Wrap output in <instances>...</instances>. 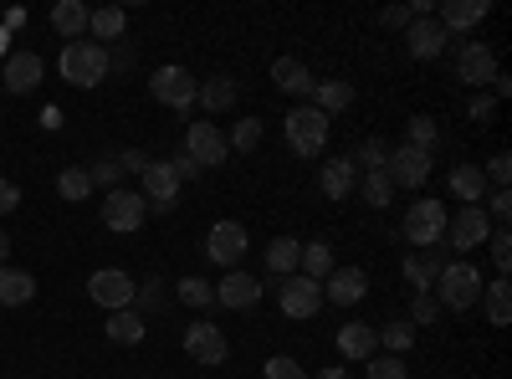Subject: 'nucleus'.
<instances>
[{
	"label": "nucleus",
	"instance_id": "obj_32",
	"mask_svg": "<svg viewBox=\"0 0 512 379\" xmlns=\"http://www.w3.org/2000/svg\"><path fill=\"white\" fill-rule=\"evenodd\" d=\"M482 298H487V323L492 328H507V318H512V282L507 277L482 282Z\"/></svg>",
	"mask_w": 512,
	"mask_h": 379
},
{
	"label": "nucleus",
	"instance_id": "obj_55",
	"mask_svg": "<svg viewBox=\"0 0 512 379\" xmlns=\"http://www.w3.org/2000/svg\"><path fill=\"white\" fill-rule=\"evenodd\" d=\"M308 379H349V369H344V364H328V369H318V374H308Z\"/></svg>",
	"mask_w": 512,
	"mask_h": 379
},
{
	"label": "nucleus",
	"instance_id": "obj_30",
	"mask_svg": "<svg viewBox=\"0 0 512 379\" xmlns=\"http://www.w3.org/2000/svg\"><path fill=\"white\" fill-rule=\"evenodd\" d=\"M52 26H57L62 41H82V31H88V6H82V0H57Z\"/></svg>",
	"mask_w": 512,
	"mask_h": 379
},
{
	"label": "nucleus",
	"instance_id": "obj_57",
	"mask_svg": "<svg viewBox=\"0 0 512 379\" xmlns=\"http://www.w3.org/2000/svg\"><path fill=\"white\" fill-rule=\"evenodd\" d=\"M6 41H11V36H6V26H0V57H11V47H6Z\"/></svg>",
	"mask_w": 512,
	"mask_h": 379
},
{
	"label": "nucleus",
	"instance_id": "obj_44",
	"mask_svg": "<svg viewBox=\"0 0 512 379\" xmlns=\"http://www.w3.org/2000/svg\"><path fill=\"white\" fill-rule=\"evenodd\" d=\"M262 379H308V369L297 364L292 354H272V359L262 364Z\"/></svg>",
	"mask_w": 512,
	"mask_h": 379
},
{
	"label": "nucleus",
	"instance_id": "obj_28",
	"mask_svg": "<svg viewBox=\"0 0 512 379\" xmlns=\"http://www.w3.org/2000/svg\"><path fill=\"white\" fill-rule=\"evenodd\" d=\"M349 103H354V82H338V77H328V82H313V108H318L323 118L344 113Z\"/></svg>",
	"mask_w": 512,
	"mask_h": 379
},
{
	"label": "nucleus",
	"instance_id": "obj_40",
	"mask_svg": "<svg viewBox=\"0 0 512 379\" xmlns=\"http://www.w3.org/2000/svg\"><path fill=\"white\" fill-rule=\"evenodd\" d=\"M349 164H354V170H364V175H374V170L390 164V144H384V139H364L359 154H349Z\"/></svg>",
	"mask_w": 512,
	"mask_h": 379
},
{
	"label": "nucleus",
	"instance_id": "obj_23",
	"mask_svg": "<svg viewBox=\"0 0 512 379\" xmlns=\"http://www.w3.org/2000/svg\"><path fill=\"white\" fill-rule=\"evenodd\" d=\"M338 354L344 359H374L379 354V339H374V323H359V318H349V323H338Z\"/></svg>",
	"mask_w": 512,
	"mask_h": 379
},
{
	"label": "nucleus",
	"instance_id": "obj_22",
	"mask_svg": "<svg viewBox=\"0 0 512 379\" xmlns=\"http://www.w3.org/2000/svg\"><path fill=\"white\" fill-rule=\"evenodd\" d=\"M487 11H492L487 0H441V16H436V21H441V31H446V36H456V31L482 26V21H487Z\"/></svg>",
	"mask_w": 512,
	"mask_h": 379
},
{
	"label": "nucleus",
	"instance_id": "obj_1",
	"mask_svg": "<svg viewBox=\"0 0 512 379\" xmlns=\"http://www.w3.org/2000/svg\"><path fill=\"white\" fill-rule=\"evenodd\" d=\"M57 67H62V77L72 82V88H98V82L108 77V67H113V52L98 47V41H67Z\"/></svg>",
	"mask_w": 512,
	"mask_h": 379
},
{
	"label": "nucleus",
	"instance_id": "obj_50",
	"mask_svg": "<svg viewBox=\"0 0 512 379\" xmlns=\"http://www.w3.org/2000/svg\"><path fill=\"white\" fill-rule=\"evenodd\" d=\"M113 159H118V170H123V175H128V170H134V175L149 170V159H144L139 149H123V154H113Z\"/></svg>",
	"mask_w": 512,
	"mask_h": 379
},
{
	"label": "nucleus",
	"instance_id": "obj_16",
	"mask_svg": "<svg viewBox=\"0 0 512 379\" xmlns=\"http://www.w3.org/2000/svg\"><path fill=\"white\" fill-rule=\"evenodd\" d=\"M456 77L466 82V88H487V82L497 77V52L487 47V41H466V47L456 52Z\"/></svg>",
	"mask_w": 512,
	"mask_h": 379
},
{
	"label": "nucleus",
	"instance_id": "obj_43",
	"mask_svg": "<svg viewBox=\"0 0 512 379\" xmlns=\"http://www.w3.org/2000/svg\"><path fill=\"white\" fill-rule=\"evenodd\" d=\"M364 374H369V379H410L405 359H395V354H374V359H364Z\"/></svg>",
	"mask_w": 512,
	"mask_h": 379
},
{
	"label": "nucleus",
	"instance_id": "obj_10",
	"mask_svg": "<svg viewBox=\"0 0 512 379\" xmlns=\"http://www.w3.org/2000/svg\"><path fill=\"white\" fill-rule=\"evenodd\" d=\"M205 251H210V262H221L226 272H236L246 262V251H251V236L241 221H216L205 236Z\"/></svg>",
	"mask_w": 512,
	"mask_h": 379
},
{
	"label": "nucleus",
	"instance_id": "obj_14",
	"mask_svg": "<svg viewBox=\"0 0 512 379\" xmlns=\"http://www.w3.org/2000/svg\"><path fill=\"white\" fill-rule=\"evenodd\" d=\"M369 298V277L364 267H333L323 277V303H338V308H359Z\"/></svg>",
	"mask_w": 512,
	"mask_h": 379
},
{
	"label": "nucleus",
	"instance_id": "obj_38",
	"mask_svg": "<svg viewBox=\"0 0 512 379\" xmlns=\"http://www.w3.org/2000/svg\"><path fill=\"white\" fill-rule=\"evenodd\" d=\"M262 118H236V129L226 134V144L236 149V154H256V149H262Z\"/></svg>",
	"mask_w": 512,
	"mask_h": 379
},
{
	"label": "nucleus",
	"instance_id": "obj_7",
	"mask_svg": "<svg viewBox=\"0 0 512 379\" xmlns=\"http://www.w3.org/2000/svg\"><path fill=\"white\" fill-rule=\"evenodd\" d=\"M431 170H436V154H425L415 144L390 149V164H384V175H390L395 190H420L425 180H431Z\"/></svg>",
	"mask_w": 512,
	"mask_h": 379
},
{
	"label": "nucleus",
	"instance_id": "obj_26",
	"mask_svg": "<svg viewBox=\"0 0 512 379\" xmlns=\"http://www.w3.org/2000/svg\"><path fill=\"white\" fill-rule=\"evenodd\" d=\"M144 333H149V323H144L134 308H118V313H108V344H118V349H134V344H144Z\"/></svg>",
	"mask_w": 512,
	"mask_h": 379
},
{
	"label": "nucleus",
	"instance_id": "obj_37",
	"mask_svg": "<svg viewBox=\"0 0 512 379\" xmlns=\"http://www.w3.org/2000/svg\"><path fill=\"white\" fill-rule=\"evenodd\" d=\"M175 298H180L185 308H210V303H216V282H205V277H180V282H175Z\"/></svg>",
	"mask_w": 512,
	"mask_h": 379
},
{
	"label": "nucleus",
	"instance_id": "obj_6",
	"mask_svg": "<svg viewBox=\"0 0 512 379\" xmlns=\"http://www.w3.org/2000/svg\"><path fill=\"white\" fill-rule=\"evenodd\" d=\"M487 236H492V221H487V210L482 205H461L456 216H446V251H477V246H487Z\"/></svg>",
	"mask_w": 512,
	"mask_h": 379
},
{
	"label": "nucleus",
	"instance_id": "obj_45",
	"mask_svg": "<svg viewBox=\"0 0 512 379\" xmlns=\"http://www.w3.org/2000/svg\"><path fill=\"white\" fill-rule=\"evenodd\" d=\"M487 251H492V262H497V272L507 277V267H512V236H507L502 226H492V236H487Z\"/></svg>",
	"mask_w": 512,
	"mask_h": 379
},
{
	"label": "nucleus",
	"instance_id": "obj_2",
	"mask_svg": "<svg viewBox=\"0 0 512 379\" xmlns=\"http://www.w3.org/2000/svg\"><path fill=\"white\" fill-rule=\"evenodd\" d=\"M431 298L441 303V308H451V313H466V308H477L482 303V272L472 267V262H456L451 257V267L436 277V287H431Z\"/></svg>",
	"mask_w": 512,
	"mask_h": 379
},
{
	"label": "nucleus",
	"instance_id": "obj_42",
	"mask_svg": "<svg viewBox=\"0 0 512 379\" xmlns=\"http://www.w3.org/2000/svg\"><path fill=\"white\" fill-rule=\"evenodd\" d=\"M164 287H169L164 277H149V282H139V287H134V313H139V318H144V313H159Z\"/></svg>",
	"mask_w": 512,
	"mask_h": 379
},
{
	"label": "nucleus",
	"instance_id": "obj_56",
	"mask_svg": "<svg viewBox=\"0 0 512 379\" xmlns=\"http://www.w3.org/2000/svg\"><path fill=\"white\" fill-rule=\"evenodd\" d=\"M6 257H11V236L0 231V267H6Z\"/></svg>",
	"mask_w": 512,
	"mask_h": 379
},
{
	"label": "nucleus",
	"instance_id": "obj_39",
	"mask_svg": "<svg viewBox=\"0 0 512 379\" xmlns=\"http://www.w3.org/2000/svg\"><path fill=\"white\" fill-rule=\"evenodd\" d=\"M354 190H359V195H364V205H374V210H384V205L395 200V185H390V175H384V170L364 175V180H359Z\"/></svg>",
	"mask_w": 512,
	"mask_h": 379
},
{
	"label": "nucleus",
	"instance_id": "obj_21",
	"mask_svg": "<svg viewBox=\"0 0 512 379\" xmlns=\"http://www.w3.org/2000/svg\"><path fill=\"white\" fill-rule=\"evenodd\" d=\"M354 185H359V170L349 164V154H333V159L318 164V190H323L328 200H349Z\"/></svg>",
	"mask_w": 512,
	"mask_h": 379
},
{
	"label": "nucleus",
	"instance_id": "obj_18",
	"mask_svg": "<svg viewBox=\"0 0 512 379\" xmlns=\"http://www.w3.org/2000/svg\"><path fill=\"white\" fill-rule=\"evenodd\" d=\"M216 303L221 308H236V313H246V308H256L262 303V277H251V272H226L221 282H216Z\"/></svg>",
	"mask_w": 512,
	"mask_h": 379
},
{
	"label": "nucleus",
	"instance_id": "obj_19",
	"mask_svg": "<svg viewBox=\"0 0 512 379\" xmlns=\"http://www.w3.org/2000/svg\"><path fill=\"white\" fill-rule=\"evenodd\" d=\"M446 31H441V21L436 16H415L410 26H405V47H410V57H420V62H436L441 52H446Z\"/></svg>",
	"mask_w": 512,
	"mask_h": 379
},
{
	"label": "nucleus",
	"instance_id": "obj_13",
	"mask_svg": "<svg viewBox=\"0 0 512 379\" xmlns=\"http://www.w3.org/2000/svg\"><path fill=\"white\" fill-rule=\"evenodd\" d=\"M185 354H190L195 364H226L231 344H226V333L210 323V318H195V323L185 328Z\"/></svg>",
	"mask_w": 512,
	"mask_h": 379
},
{
	"label": "nucleus",
	"instance_id": "obj_17",
	"mask_svg": "<svg viewBox=\"0 0 512 379\" xmlns=\"http://www.w3.org/2000/svg\"><path fill=\"white\" fill-rule=\"evenodd\" d=\"M41 72H47V67H41V57L21 47V52H11V57H6V67H0V88L26 98V93H36V88H41Z\"/></svg>",
	"mask_w": 512,
	"mask_h": 379
},
{
	"label": "nucleus",
	"instance_id": "obj_29",
	"mask_svg": "<svg viewBox=\"0 0 512 379\" xmlns=\"http://www.w3.org/2000/svg\"><path fill=\"white\" fill-rule=\"evenodd\" d=\"M451 195H456L461 205H482V200H487L482 164H456V170H451Z\"/></svg>",
	"mask_w": 512,
	"mask_h": 379
},
{
	"label": "nucleus",
	"instance_id": "obj_27",
	"mask_svg": "<svg viewBox=\"0 0 512 379\" xmlns=\"http://www.w3.org/2000/svg\"><path fill=\"white\" fill-rule=\"evenodd\" d=\"M36 298V277L21 267H0V308H26Z\"/></svg>",
	"mask_w": 512,
	"mask_h": 379
},
{
	"label": "nucleus",
	"instance_id": "obj_34",
	"mask_svg": "<svg viewBox=\"0 0 512 379\" xmlns=\"http://www.w3.org/2000/svg\"><path fill=\"white\" fill-rule=\"evenodd\" d=\"M333 267H338V262H333V246H328V241H303V262H297V272L313 277V282H323Z\"/></svg>",
	"mask_w": 512,
	"mask_h": 379
},
{
	"label": "nucleus",
	"instance_id": "obj_41",
	"mask_svg": "<svg viewBox=\"0 0 512 379\" xmlns=\"http://www.w3.org/2000/svg\"><path fill=\"white\" fill-rule=\"evenodd\" d=\"M57 195H62V200H72V205H77V200H88V195H93L88 170H62V175H57Z\"/></svg>",
	"mask_w": 512,
	"mask_h": 379
},
{
	"label": "nucleus",
	"instance_id": "obj_11",
	"mask_svg": "<svg viewBox=\"0 0 512 379\" xmlns=\"http://www.w3.org/2000/svg\"><path fill=\"white\" fill-rule=\"evenodd\" d=\"M277 308H282L287 318H313V313L323 308V282H313V277H303V272L282 277V282H277Z\"/></svg>",
	"mask_w": 512,
	"mask_h": 379
},
{
	"label": "nucleus",
	"instance_id": "obj_48",
	"mask_svg": "<svg viewBox=\"0 0 512 379\" xmlns=\"http://www.w3.org/2000/svg\"><path fill=\"white\" fill-rule=\"evenodd\" d=\"M482 210H487V221H497V226L507 231V216H512V195H507V190H492V195L482 200Z\"/></svg>",
	"mask_w": 512,
	"mask_h": 379
},
{
	"label": "nucleus",
	"instance_id": "obj_35",
	"mask_svg": "<svg viewBox=\"0 0 512 379\" xmlns=\"http://www.w3.org/2000/svg\"><path fill=\"white\" fill-rule=\"evenodd\" d=\"M374 339H379V349H384V354H395V359H405V354H410V344H415V328H410L405 318H395V323H384V328H374Z\"/></svg>",
	"mask_w": 512,
	"mask_h": 379
},
{
	"label": "nucleus",
	"instance_id": "obj_46",
	"mask_svg": "<svg viewBox=\"0 0 512 379\" xmlns=\"http://www.w3.org/2000/svg\"><path fill=\"white\" fill-rule=\"evenodd\" d=\"M482 180L497 185V190H507V180H512V154H492V159L482 164Z\"/></svg>",
	"mask_w": 512,
	"mask_h": 379
},
{
	"label": "nucleus",
	"instance_id": "obj_15",
	"mask_svg": "<svg viewBox=\"0 0 512 379\" xmlns=\"http://www.w3.org/2000/svg\"><path fill=\"white\" fill-rule=\"evenodd\" d=\"M144 205H154L159 216L164 210H175V200H180V175L169 170V159H149V170H144Z\"/></svg>",
	"mask_w": 512,
	"mask_h": 379
},
{
	"label": "nucleus",
	"instance_id": "obj_8",
	"mask_svg": "<svg viewBox=\"0 0 512 379\" xmlns=\"http://www.w3.org/2000/svg\"><path fill=\"white\" fill-rule=\"evenodd\" d=\"M144 216H149V205H144V195L139 190H108L103 195V226L108 231H118V236H134L139 226H144Z\"/></svg>",
	"mask_w": 512,
	"mask_h": 379
},
{
	"label": "nucleus",
	"instance_id": "obj_4",
	"mask_svg": "<svg viewBox=\"0 0 512 379\" xmlns=\"http://www.w3.org/2000/svg\"><path fill=\"white\" fill-rule=\"evenodd\" d=\"M400 236H405L415 251L441 246V241H446V205H441V200H415V205L405 210V221H400Z\"/></svg>",
	"mask_w": 512,
	"mask_h": 379
},
{
	"label": "nucleus",
	"instance_id": "obj_25",
	"mask_svg": "<svg viewBox=\"0 0 512 379\" xmlns=\"http://www.w3.org/2000/svg\"><path fill=\"white\" fill-rule=\"evenodd\" d=\"M236 93H241V82L226 77V72H216V77H205V82H200L195 103H200L205 113H226V108H236Z\"/></svg>",
	"mask_w": 512,
	"mask_h": 379
},
{
	"label": "nucleus",
	"instance_id": "obj_9",
	"mask_svg": "<svg viewBox=\"0 0 512 379\" xmlns=\"http://www.w3.org/2000/svg\"><path fill=\"white\" fill-rule=\"evenodd\" d=\"M134 277H128L123 267H98L93 277H88V298L98 303V308H108V313H118V308H134Z\"/></svg>",
	"mask_w": 512,
	"mask_h": 379
},
{
	"label": "nucleus",
	"instance_id": "obj_53",
	"mask_svg": "<svg viewBox=\"0 0 512 379\" xmlns=\"http://www.w3.org/2000/svg\"><path fill=\"white\" fill-rule=\"evenodd\" d=\"M16 205H21V190H16L11 180H0V216H11Z\"/></svg>",
	"mask_w": 512,
	"mask_h": 379
},
{
	"label": "nucleus",
	"instance_id": "obj_49",
	"mask_svg": "<svg viewBox=\"0 0 512 379\" xmlns=\"http://www.w3.org/2000/svg\"><path fill=\"white\" fill-rule=\"evenodd\" d=\"M441 318V303L431 298V292H415V303H410V328L415 323H436Z\"/></svg>",
	"mask_w": 512,
	"mask_h": 379
},
{
	"label": "nucleus",
	"instance_id": "obj_54",
	"mask_svg": "<svg viewBox=\"0 0 512 379\" xmlns=\"http://www.w3.org/2000/svg\"><path fill=\"white\" fill-rule=\"evenodd\" d=\"M492 113H497V103H492L487 93H477V98H472V118H477V123H487Z\"/></svg>",
	"mask_w": 512,
	"mask_h": 379
},
{
	"label": "nucleus",
	"instance_id": "obj_12",
	"mask_svg": "<svg viewBox=\"0 0 512 379\" xmlns=\"http://www.w3.org/2000/svg\"><path fill=\"white\" fill-rule=\"evenodd\" d=\"M185 154L200 164V170H216V164L231 159V144H226V134L216 129V123H190L185 129Z\"/></svg>",
	"mask_w": 512,
	"mask_h": 379
},
{
	"label": "nucleus",
	"instance_id": "obj_20",
	"mask_svg": "<svg viewBox=\"0 0 512 379\" xmlns=\"http://www.w3.org/2000/svg\"><path fill=\"white\" fill-rule=\"evenodd\" d=\"M446 267H451V251L446 246H425V251H410V257H405V277H410L415 292H431Z\"/></svg>",
	"mask_w": 512,
	"mask_h": 379
},
{
	"label": "nucleus",
	"instance_id": "obj_31",
	"mask_svg": "<svg viewBox=\"0 0 512 379\" xmlns=\"http://www.w3.org/2000/svg\"><path fill=\"white\" fill-rule=\"evenodd\" d=\"M297 262H303V241H297V236H272V246H267V272L292 277Z\"/></svg>",
	"mask_w": 512,
	"mask_h": 379
},
{
	"label": "nucleus",
	"instance_id": "obj_47",
	"mask_svg": "<svg viewBox=\"0 0 512 379\" xmlns=\"http://www.w3.org/2000/svg\"><path fill=\"white\" fill-rule=\"evenodd\" d=\"M88 180H93V190H118V180H123L118 159H98L93 170H88Z\"/></svg>",
	"mask_w": 512,
	"mask_h": 379
},
{
	"label": "nucleus",
	"instance_id": "obj_52",
	"mask_svg": "<svg viewBox=\"0 0 512 379\" xmlns=\"http://www.w3.org/2000/svg\"><path fill=\"white\" fill-rule=\"evenodd\" d=\"M379 21H384V26H390V31H405V26H410L415 16H410V6H390V11H384Z\"/></svg>",
	"mask_w": 512,
	"mask_h": 379
},
{
	"label": "nucleus",
	"instance_id": "obj_5",
	"mask_svg": "<svg viewBox=\"0 0 512 379\" xmlns=\"http://www.w3.org/2000/svg\"><path fill=\"white\" fill-rule=\"evenodd\" d=\"M149 93H154V103H164V108L190 113V108H195V93H200V82H195V72H185V67L169 62V67H154Z\"/></svg>",
	"mask_w": 512,
	"mask_h": 379
},
{
	"label": "nucleus",
	"instance_id": "obj_33",
	"mask_svg": "<svg viewBox=\"0 0 512 379\" xmlns=\"http://www.w3.org/2000/svg\"><path fill=\"white\" fill-rule=\"evenodd\" d=\"M123 26H128V11H123V6H98V11H88V31H93L98 47H103V41H118Z\"/></svg>",
	"mask_w": 512,
	"mask_h": 379
},
{
	"label": "nucleus",
	"instance_id": "obj_36",
	"mask_svg": "<svg viewBox=\"0 0 512 379\" xmlns=\"http://www.w3.org/2000/svg\"><path fill=\"white\" fill-rule=\"evenodd\" d=\"M405 144H415V149H425V154H436V144H441V123H436L431 113H415V118H410V129H405Z\"/></svg>",
	"mask_w": 512,
	"mask_h": 379
},
{
	"label": "nucleus",
	"instance_id": "obj_51",
	"mask_svg": "<svg viewBox=\"0 0 512 379\" xmlns=\"http://www.w3.org/2000/svg\"><path fill=\"white\" fill-rule=\"evenodd\" d=\"M169 170H175V175H180V185H185V180H195V175H200V164H195V159L180 149L175 159H169Z\"/></svg>",
	"mask_w": 512,
	"mask_h": 379
},
{
	"label": "nucleus",
	"instance_id": "obj_24",
	"mask_svg": "<svg viewBox=\"0 0 512 379\" xmlns=\"http://www.w3.org/2000/svg\"><path fill=\"white\" fill-rule=\"evenodd\" d=\"M272 82H277L287 98H313V82H318V77L297 62V57H277V62H272Z\"/></svg>",
	"mask_w": 512,
	"mask_h": 379
},
{
	"label": "nucleus",
	"instance_id": "obj_3",
	"mask_svg": "<svg viewBox=\"0 0 512 379\" xmlns=\"http://www.w3.org/2000/svg\"><path fill=\"white\" fill-rule=\"evenodd\" d=\"M282 134H287V149H292V154L318 159V154L328 149V118H323L313 103H303V108H292V113L282 118Z\"/></svg>",
	"mask_w": 512,
	"mask_h": 379
}]
</instances>
